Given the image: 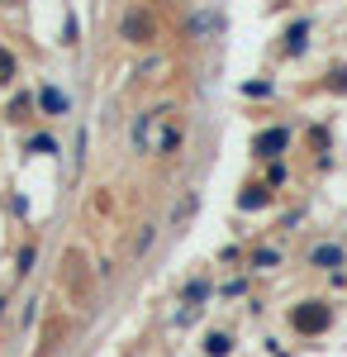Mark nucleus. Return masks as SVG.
Returning a JSON list of instances; mask_svg holds the SVG:
<instances>
[{
  "label": "nucleus",
  "mask_w": 347,
  "mask_h": 357,
  "mask_svg": "<svg viewBox=\"0 0 347 357\" xmlns=\"http://www.w3.org/2000/svg\"><path fill=\"white\" fill-rule=\"evenodd\" d=\"M181 143V129L171 124V110H153L134 124V148L138 153H171Z\"/></svg>",
  "instance_id": "f257e3e1"
},
{
  "label": "nucleus",
  "mask_w": 347,
  "mask_h": 357,
  "mask_svg": "<svg viewBox=\"0 0 347 357\" xmlns=\"http://www.w3.org/2000/svg\"><path fill=\"white\" fill-rule=\"evenodd\" d=\"M328 324H333V310H328L323 301H300L291 310V329L295 333H323Z\"/></svg>",
  "instance_id": "f03ea898"
},
{
  "label": "nucleus",
  "mask_w": 347,
  "mask_h": 357,
  "mask_svg": "<svg viewBox=\"0 0 347 357\" xmlns=\"http://www.w3.org/2000/svg\"><path fill=\"white\" fill-rule=\"evenodd\" d=\"M124 38H129V43H148V38H153V15H148V10H129Z\"/></svg>",
  "instance_id": "7ed1b4c3"
},
{
  "label": "nucleus",
  "mask_w": 347,
  "mask_h": 357,
  "mask_svg": "<svg viewBox=\"0 0 347 357\" xmlns=\"http://www.w3.org/2000/svg\"><path fill=\"white\" fill-rule=\"evenodd\" d=\"M286 143H291V134H286V129H267V134H257V143H252V148H257L262 158H281V153H286Z\"/></svg>",
  "instance_id": "20e7f679"
},
{
  "label": "nucleus",
  "mask_w": 347,
  "mask_h": 357,
  "mask_svg": "<svg viewBox=\"0 0 347 357\" xmlns=\"http://www.w3.org/2000/svg\"><path fill=\"white\" fill-rule=\"evenodd\" d=\"M309 262H314V267H323V272H338L347 257H343V248H338V243H319L314 252H309Z\"/></svg>",
  "instance_id": "39448f33"
},
{
  "label": "nucleus",
  "mask_w": 347,
  "mask_h": 357,
  "mask_svg": "<svg viewBox=\"0 0 347 357\" xmlns=\"http://www.w3.org/2000/svg\"><path fill=\"white\" fill-rule=\"evenodd\" d=\"M304 33H309V24H304V20H300V24H291V29H286V53H300V48L309 43Z\"/></svg>",
  "instance_id": "423d86ee"
},
{
  "label": "nucleus",
  "mask_w": 347,
  "mask_h": 357,
  "mask_svg": "<svg viewBox=\"0 0 347 357\" xmlns=\"http://www.w3.org/2000/svg\"><path fill=\"white\" fill-rule=\"evenodd\" d=\"M238 205H242V210H257V205H267V186H242Z\"/></svg>",
  "instance_id": "0eeeda50"
},
{
  "label": "nucleus",
  "mask_w": 347,
  "mask_h": 357,
  "mask_svg": "<svg viewBox=\"0 0 347 357\" xmlns=\"http://www.w3.org/2000/svg\"><path fill=\"white\" fill-rule=\"evenodd\" d=\"M15 72H20V67H15V53H10V48H0V86L15 82Z\"/></svg>",
  "instance_id": "6e6552de"
},
{
  "label": "nucleus",
  "mask_w": 347,
  "mask_h": 357,
  "mask_svg": "<svg viewBox=\"0 0 347 357\" xmlns=\"http://www.w3.org/2000/svg\"><path fill=\"white\" fill-rule=\"evenodd\" d=\"M205 348H210V357H224L229 348H233V338H229V333H210V338H205Z\"/></svg>",
  "instance_id": "1a4fd4ad"
},
{
  "label": "nucleus",
  "mask_w": 347,
  "mask_h": 357,
  "mask_svg": "<svg viewBox=\"0 0 347 357\" xmlns=\"http://www.w3.org/2000/svg\"><path fill=\"white\" fill-rule=\"evenodd\" d=\"M43 110H48V114H62V110H67V100H62L57 91H43Z\"/></svg>",
  "instance_id": "9d476101"
},
{
  "label": "nucleus",
  "mask_w": 347,
  "mask_h": 357,
  "mask_svg": "<svg viewBox=\"0 0 347 357\" xmlns=\"http://www.w3.org/2000/svg\"><path fill=\"white\" fill-rule=\"evenodd\" d=\"M53 148H57V143H53V138H48V134L29 138V153H53Z\"/></svg>",
  "instance_id": "9b49d317"
},
{
  "label": "nucleus",
  "mask_w": 347,
  "mask_h": 357,
  "mask_svg": "<svg viewBox=\"0 0 347 357\" xmlns=\"http://www.w3.org/2000/svg\"><path fill=\"white\" fill-rule=\"evenodd\" d=\"M328 86H333V91H347V67H338V72H333V82H328Z\"/></svg>",
  "instance_id": "f8f14e48"
},
{
  "label": "nucleus",
  "mask_w": 347,
  "mask_h": 357,
  "mask_svg": "<svg viewBox=\"0 0 347 357\" xmlns=\"http://www.w3.org/2000/svg\"><path fill=\"white\" fill-rule=\"evenodd\" d=\"M0 5H24V0H0Z\"/></svg>",
  "instance_id": "ddd939ff"
}]
</instances>
